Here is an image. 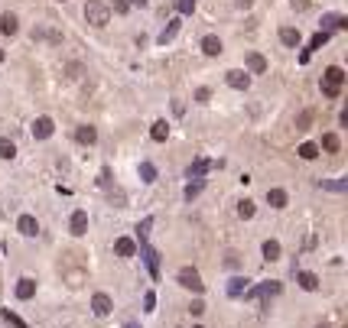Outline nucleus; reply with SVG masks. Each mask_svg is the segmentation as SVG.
I'll return each mask as SVG.
<instances>
[{"label":"nucleus","mask_w":348,"mask_h":328,"mask_svg":"<svg viewBox=\"0 0 348 328\" xmlns=\"http://www.w3.org/2000/svg\"><path fill=\"white\" fill-rule=\"evenodd\" d=\"M342 85H345V72L338 65H329L322 72V94L325 98H338V94H342Z\"/></svg>","instance_id":"f257e3e1"},{"label":"nucleus","mask_w":348,"mask_h":328,"mask_svg":"<svg viewBox=\"0 0 348 328\" xmlns=\"http://www.w3.org/2000/svg\"><path fill=\"white\" fill-rule=\"evenodd\" d=\"M85 20L91 26H107L111 23V7L101 4V0H88L85 4Z\"/></svg>","instance_id":"f03ea898"},{"label":"nucleus","mask_w":348,"mask_h":328,"mask_svg":"<svg viewBox=\"0 0 348 328\" xmlns=\"http://www.w3.org/2000/svg\"><path fill=\"white\" fill-rule=\"evenodd\" d=\"M176 279H179V286H186V289H192V292H205V283H202L195 266H182V270L176 273Z\"/></svg>","instance_id":"7ed1b4c3"},{"label":"nucleus","mask_w":348,"mask_h":328,"mask_svg":"<svg viewBox=\"0 0 348 328\" xmlns=\"http://www.w3.org/2000/svg\"><path fill=\"white\" fill-rule=\"evenodd\" d=\"M140 257H143V263H147V270H150V276H160V254H156V250L153 247H150V244L147 241H143L140 244Z\"/></svg>","instance_id":"20e7f679"},{"label":"nucleus","mask_w":348,"mask_h":328,"mask_svg":"<svg viewBox=\"0 0 348 328\" xmlns=\"http://www.w3.org/2000/svg\"><path fill=\"white\" fill-rule=\"evenodd\" d=\"M111 309H114V302H111V296H107V292H94V296H91V312H94L98 318L111 315Z\"/></svg>","instance_id":"39448f33"},{"label":"nucleus","mask_w":348,"mask_h":328,"mask_svg":"<svg viewBox=\"0 0 348 328\" xmlns=\"http://www.w3.org/2000/svg\"><path fill=\"white\" fill-rule=\"evenodd\" d=\"M52 130H56V124H52V117H36L33 120V127H30V133L36 136V140H49Z\"/></svg>","instance_id":"423d86ee"},{"label":"nucleus","mask_w":348,"mask_h":328,"mask_svg":"<svg viewBox=\"0 0 348 328\" xmlns=\"http://www.w3.org/2000/svg\"><path fill=\"white\" fill-rule=\"evenodd\" d=\"M277 292H280V283L270 279V283H261V286H254V289H248L244 299H267V296H277Z\"/></svg>","instance_id":"0eeeda50"},{"label":"nucleus","mask_w":348,"mask_h":328,"mask_svg":"<svg viewBox=\"0 0 348 328\" xmlns=\"http://www.w3.org/2000/svg\"><path fill=\"white\" fill-rule=\"evenodd\" d=\"M69 231L75 237H81V234H88V211H81V208H75L72 211V221H69Z\"/></svg>","instance_id":"6e6552de"},{"label":"nucleus","mask_w":348,"mask_h":328,"mask_svg":"<svg viewBox=\"0 0 348 328\" xmlns=\"http://www.w3.org/2000/svg\"><path fill=\"white\" fill-rule=\"evenodd\" d=\"M224 81H228L235 91H244V88L251 85V75H248V72H241V68H231V72L224 75Z\"/></svg>","instance_id":"1a4fd4ad"},{"label":"nucleus","mask_w":348,"mask_h":328,"mask_svg":"<svg viewBox=\"0 0 348 328\" xmlns=\"http://www.w3.org/2000/svg\"><path fill=\"white\" fill-rule=\"evenodd\" d=\"M17 231H20L23 237H36V234H39L36 218H33V215H20V218H17Z\"/></svg>","instance_id":"9d476101"},{"label":"nucleus","mask_w":348,"mask_h":328,"mask_svg":"<svg viewBox=\"0 0 348 328\" xmlns=\"http://www.w3.org/2000/svg\"><path fill=\"white\" fill-rule=\"evenodd\" d=\"M208 169H215V162H208V159H195L192 166L186 169V179H202Z\"/></svg>","instance_id":"9b49d317"},{"label":"nucleus","mask_w":348,"mask_h":328,"mask_svg":"<svg viewBox=\"0 0 348 328\" xmlns=\"http://www.w3.org/2000/svg\"><path fill=\"white\" fill-rule=\"evenodd\" d=\"M296 283L303 286L306 292H316L319 289V276H316V273H309V270H299L296 273Z\"/></svg>","instance_id":"f8f14e48"},{"label":"nucleus","mask_w":348,"mask_h":328,"mask_svg":"<svg viewBox=\"0 0 348 328\" xmlns=\"http://www.w3.org/2000/svg\"><path fill=\"white\" fill-rule=\"evenodd\" d=\"M114 254L118 257H134L137 254V244H134L131 237H118V241H114Z\"/></svg>","instance_id":"ddd939ff"},{"label":"nucleus","mask_w":348,"mask_h":328,"mask_svg":"<svg viewBox=\"0 0 348 328\" xmlns=\"http://www.w3.org/2000/svg\"><path fill=\"white\" fill-rule=\"evenodd\" d=\"M36 296V279H30V276H23L17 283V299H33Z\"/></svg>","instance_id":"4468645a"},{"label":"nucleus","mask_w":348,"mask_h":328,"mask_svg":"<svg viewBox=\"0 0 348 328\" xmlns=\"http://www.w3.org/2000/svg\"><path fill=\"white\" fill-rule=\"evenodd\" d=\"M248 72L264 75V72H267V59H264L261 52H251V56H248Z\"/></svg>","instance_id":"2eb2a0df"},{"label":"nucleus","mask_w":348,"mask_h":328,"mask_svg":"<svg viewBox=\"0 0 348 328\" xmlns=\"http://www.w3.org/2000/svg\"><path fill=\"white\" fill-rule=\"evenodd\" d=\"M33 39H52V43H62V33L52 30V26H36V30H33Z\"/></svg>","instance_id":"dca6fc26"},{"label":"nucleus","mask_w":348,"mask_h":328,"mask_svg":"<svg viewBox=\"0 0 348 328\" xmlns=\"http://www.w3.org/2000/svg\"><path fill=\"white\" fill-rule=\"evenodd\" d=\"M17 30H20V20L13 17V13H4V17H0V33H4V36H13Z\"/></svg>","instance_id":"f3484780"},{"label":"nucleus","mask_w":348,"mask_h":328,"mask_svg":"<svg viewBox=\"0 0 348 328\" xmlns=\"http://www.w3.org/2000/svg\"><path fill=\"white\" fill-rule=\"evenodd\" d=\"M179 26H182V20H169V23H166V30L160 33V46L173 43V39H176V33H179Z\"/></svg>","instance_id":"a211bd4d"},{"label":"nucleus","mask_w":348,"mask_h":328,"mask_svg":"<svg viewBox=\"0 0 348 328\" xmlns=\"http://www.w3.org/2000/svg\"><path fill=\"white\" fill-rule=\"evenodd\" d=\"M335 26H342V30H345V26H348V17H338V13H325V17H322V30L329 33V30H335Z\"/></svg>","instance_id":"6ab92c4d"},{"label":"nucleus","mask_w":348,"mask_h":328,"mask_svg":"<svg viewBox=\"0 0 348 328\" xmlns=\"http://www.w3.org/2000/svg\"><path fill=\"white\" fill-rule=\"evenodd\" d=\"M75 140H78V143H85V146H91V143L98 140V130L85 124V127H78V130H75Z\"/></svg>","instance_id":"aec40b11"},{"label":"nucleus","mask_w":348,"mask_h":328,"mask_svg":"<svg viewBox=\"0 0 348 328\" xmlns=\"http://www.w3.org/2000/svg\"><path fill=\"white\" fill-rule=\"evenodd\" d=\"M202 52H205V56H221V39L218 36H205L202 39Z\"/></svg>","instance_id":"412c9836"},{"label":"nucleus","mask_w":348,"mask_h":328,"mask_svg":"<svg viewBox=\"0 0 348 328\" xmlns=\"http://www.w3.org/2000/svg\"><path fill=\"white\" fill-rule=\"evenodd\" d=\"M244 292H248V279H244V276H235V279L228 283V296L238 299V296H244Z\"/></svg>","instance_id":"4be33fe9"},{"label":"nucleus","mask_w":348,"mask_h":328,"mask_svg":"<svg viewBox=\"0 0 348 328\" xmlns=\"http://www.w3.org/2000/svg\"><path fill=\"white\" fill-rule=\"evenodd\" d=\"M299 30H293V26H283V30H280V43L283 46H299Z\"/></svg>","instance_id":"5701e85b"},{"label":"nucleus","mask_w":348,"mask_h":328,"mask_svg":"<svg viewBox=\"0 0 348 328\" xmlns=\"http://www.w3.org/2000/svg\"><path fill=\"white\" fill-rule=\"evenodd\" d=\"M267 202L270 208H286V192L283 189H267Z\"/></svg>","instance_id":"b1692460"},{"label":"nucleus","mask_w":348,"mask_h":328,"mask_svg":"<svg viewBox=\"0 0 348 328\" xmlns=\"http://www.w3.org/2000/svg\"><path fill=\"white\" fill-rule=\"evenodd\" d=\"M319 189H329V192H348V182L345 179H319Z\"/></svg>","instance_id":"393cba45"},{"label":"nucleus","mask_w":348,"mask_h":328,"mask_svg":"<svg viewBox=\"0 0 348 328\" xmlns=\"http://www.w3.org/2000/svg\"><path fill=\"white\" fill-rule=\"evenodd\" d=\"M150 136H153L156 143H163V140L169 136V124H166V120H156V124H153V130H150Z\"/></svg>","instance_id":"a878e982"},{"label":"nucleus","mask_w":348,"mask_h":328,"mask_svg":"<svg viewBox=\"0 0 348 328\" xmlns=\"http://www.w3.org/2000/svg\"><path fill=\"white\" fill-rule=\"evenodd\" d=\"M322 149L325 153H338V149H342V140H338L335 133H325L322 136Z\"/></svg>","instance_id":"bb28decb"},{"label":"nucleus","mask_w":348,"mask_h":328,"mask_svg":"<svg viewBox=\"0 0 348 328\" xmlns=\"http://www.w3.org/2000/svg\"><path fill=\"white\" fill-rule=\"evenodd\" d=\"M264 260H280V241H264Z\"/></svg>","instance_id":"cd10ccee"},{"label":"nucleus","mask_w":348,"mask_h":328,"mask_svg":"<svg viewBox=\"0 0 348 328\" xmlns=\"http://www.w3.org/2000/svg\"><path fill=\"white\" fill-rule=\"evenodd\" d=\"M0 315H4V322L10 325V328H26V322H23V318H20V315H13L10 309H4V312H0Z\"/></svg>","instance_id":"c85d7f7f"},{"label":"nucleus","mask_w":348,"mask_h":328,"mask_svg":"<svg viewBox=\"0 0 348 328\" xmlns=\"http://www.w3.org/2000/svg\"><path fill=\"white\" fill-rule=\"evenodd\" d=\"M325 43H329V33H325V30H319V33H316V36H312V39H309V49H322V46H325ZM309 49H306V52H309Z\"/></svg>","instance_id":"c756f323"},{"label":"nucleus","mask_w":348,"mask_h":328,"mask_svg":"<svg viewBox=\"0 0 348 328\" xmlns=\"http://www.w3.org/2000/svg\"><path fill=\"white\" fill-rule=\"evenodd\" d=\"M296 153L303 156V159H316V156H319V146H316V143H303Z\"/></svg>","instance_id":"7c9ffc66"},{"label":"nucleus","mask_w":348,"mask_h":328,"mask_svg":"<svg viewBox=\"0 0 348 328\" xmlns=\"http://www.w3.org/2000/svg\"><path fill=\"white\" fill-rule=\"evenodd\" d=\"M140 179L143 182H153L156 179V166H153V162H140Z\"/></svg>","instance_id":"2f4dec72"},{"label":"nucleus","mask_w":348,"mask_h":328,"mask_svg":"<svg viewBox=\"0 0 348 328\" xmlns=\"http://www.w3.org/2000/svg\"><path fill=\"white\" fill-rule=\"evenodd\" d=\"M17 156V146L10 140H0V159H13Z\"/></svg>","instance_id":"473e14b6"},{"label":"nucleus","mask_w":348,"mask_h":328,"mask_svg":"<svg viewBox=\"0 0 348 328\" xmlns=\"http://www.w3.org/2000/svg\"><path fill=\"white\" fill-rule=\"evenodd\" d=\"M238 215H241V218H254V202H251V198L238 202Z\"/></svg>","instance_id":"72a5a7b5"},{"label":"nucleus","mask_w":348,"mask_h":328,"mask_svg":"<svg viewBox=\"0 0 348 328\" xmlns=\"http://www.w3.org/2000/svg\"><path fill=\"white\" fill-rule=\"evenodd\" d=\"M202 186H205L202 179H199V182H189V186H186V192H182V195H186V202H192V198L202 192Z\"/></svg>","instance_id":"f704fd0d"},{"label":"nucleus","mask_w":348,"mask_h":328,"mask_svg":"<svg viewBox=\"0 0 348 328\" xmlns=\"http://www.w3.org/2000/svg\"><path fill=\"white\" fill-rule=\"evenodd\" d=\"M150 228H153V218H143V221L137 224V234H140V244L147 241V234H150Z\"/></svg>","instance_id":"c9c22d12"},{"label":"nucleus","mask_w":348,"mask_h":328,"mask_svg":"<svg viewBox=\"0 0 348 328\" xmlns=\"http://www.w3.org/2000/svg\"><path fill=\"white\" fill-rule=\"evenodd\" d=\"M309 124H312V111H303L296 120V130H309Z\"/></svg>","instance_id":"e433bc0d"},{"label":"nucleus","mask_w":348,"mask_h":328,"mask_svg":"<svg viewBox=\"0 0 348 328\" xmlns=\"http://www.w3.org/2000/svg\"><path fill=\"white\" fill-rule=\"evenodd\" d=\"M192 10H195V0H179V13L182 17H189Z\"/></svg>","instance_id":"4c0bfd02"},{"label":"nucleus","mask_w":348,"mask_h":328,"mask_svg":"<svg viewBox=\"0 0 348 328\" xmlns=\"http://www.w3.org/2000/svg\"><path fill=\"white\" fill-rule=\"evenodd\" d=\"M143 309H147V312L156 309V296H153V292H147V296H143Z\"/></svg>","instance_id":"58836bf2"},{"label":"nucleus","mask_w":348,"mask_h":328,"mask_svg":"<svg viewBox=\"0 0 348 328\" xmlns=\"http://www.w3.org/2000/svg\"><path fill=\"white\" fill-rule=\"evenodd\" d=\"M189 312H192V315H202V312H205V302H202V299H195V302L189 305Z\"/></svg>","instance_id":"ea45409f"},{"label":"nucleus","mask_w":348,"mask_h":328,"mask_svg":"<svg viewBox=\"0 0 348 328\" xmlns=\"http://www.w3.org/2000/svg\"><path fill=\"white\" fill-rule=\"evenodd\" d=\"M208 98H211V91H208V88H199V91H195V101H202V104H205Z\"/></svg>","instance_id":"a19ab883"},{"label":"nucleus","mask_w":348,"mask_h":328,"mask_svg":"<svg viewBox=\"0 0 348 328\" xmlns=\"http://www.w3.org/2000/svg\"><path fill=\"white\" fill-rule=\"evenodd\" d=\"M290 7H293V10H306V7H309V0H290Z\"/></svg>","instance_id":"79ce46f5"},{"label":"nucleus","mask_w":348,"mask_h":328,"mask_svg":"<svg viewBox=\"0 0 348 328\" xmlns=\"http://www.w3.org/2000/svg\"><path fill=\"white\" fill-rule=\"evenodd\" d=\"M114 10H118V13H127V0H114Z\"/></svg>","instance_id":"37998d69"},{"label":"nucleus","mask_w":348,"mask_h":328,"mask_svg":"<svg viewBox=\"0 0 348 328\" xmlns=\"http://www.w3.org/2000/svg\"><path fill=\"white\" fill-rule=\"evenodd\" d=\"M124 328H140V325H137V322H127V325H124Z\"/></svg>","instance_id":"c03bdc74"},{"label":"nucleus","mask_w":348,"mask_h":328,"mask_svg":"<svg viewBox=\"0 0 348 328\" xmlns=\"http://www.w3.org/2000/svg\"><path fill=\"white\" fill-rule=\"evenodd\" d=\"M251 4V0H238V7H248Z\"/></svg>","instance_id":"a18cd8bd"},{"label":"nucleus","mask_w":348,"mask_h":328,"mask_svg":"<svg viewBox=\"0 0 348 328\" xmlns=\"http://www.w3.org/2000/svg\"><path fill=\"white\" fill-rule=\"evenodd\" d=\"M134 4H137V7H147V0H134Z\"/></svg>","instance_id":"49530a36"},{"label":"nucleus","mask_w":348,"mask_h":328,"mask_svg":"<svg viewBox=\"0 0 348 328\" xmlns=\"http://www.w3.org/2000/svg\"><path fill=\"white\" fill-rule=\"evenodd\" d=\"M0 62H4V49H0Z\"/></svg>","instance_id":"de8ad7c7"},{"label":"nucleus","mask_w":348,"mask_h":328,"mask_svg":"<svg viewBox=\"0 0 348 328\" xmlns=\"http://www.w3.org/2000/svg\"><path fill=\"white\" fill-rule=\"evenodd\" d=\"M319 328H329V325H319Z\"/></svg>","instance_id":"09e8293b"},{"label":"nucleus","mask_w":348,"mask_h":328,"mask_svg":"<svg viewBox=\"0 0 348 328\" xmlns=\"http://www.w3.org/2000/svg\"><path fill=\"white\" fill-rule=\"evenodd\" d=\"M195 328H199V325H195Z\"/></svg>","instance_id":"8fccbe9b"}]
</instances>
